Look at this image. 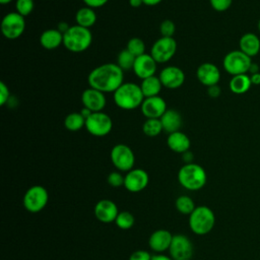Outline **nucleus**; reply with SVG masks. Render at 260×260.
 <instances>
[{
  "label": "nucleus",
  "mask_w": 260,
  "mask_h": 260,
  "mask_svg": "<svg viewBox=\"0 0 260 260\" xmlns=\"http://www.w3.org/2000/svg\"><path fill=\"white\" fill-rule=\"evenodd\" d=\"M87 81L90 87L104 93L114 92L124 83V71L117 63H105L96 66L89 72Z\"/></svg>",
  "instance_id": "f257e3e1"
},
{
  "label": "nucleus",
  "mask_w": 260,
  "mask_h": 260,
  "mask_svg": "<svg viewBox=\"0 0 260 260\" xmlns=\"http://www.w3.org/2000/svg\"><path fill=\"white\" fill-rule=\"evenodd\" d=\"M113 99L117 107L129 111L140 107L145 98L140 85L134 82H124L113 92Z\"/></svg>",
  "instance_id": "f03ea898"
},
{
  "label": "nucleus",
  "mask_w": 260,
  "mask_h": 260,
  "mask_svg": "<svg viewBox=\"0 0 260 260\" xmlns=\"http://www.w3.org/2000/svg\"><path fill=\"white\" fill-rule=\"evenodd\" d=\"M92 42V34L89 28L78 24L70 25L63 34V46L72 53H81L89 48Z\"/></svg>",
  "instance_id": "7ed1b4c3"
},
{
  "label": "nucleus",
  "mask_w": 260,
  "mask_h": 260,
  "mask_svg": "<svg viewBox=\"0 0 260 260\" xmlns=\"http://www.w3.org/2000/svg\"><path fill=\"white\" fill-rule=\"evenodd\" d=\"M178 181L185 189L197 191L205 186L207 175L200 165L195 162L185 164L178 172Z\"/></svg>",
  "instance_id": "20e7f679"
},
{
  "label": "nucleus",
  "mask_w": 260,
  "mask_h": 260,
  "mask_svg": "<svg viewBox=\"0 0 260 260\" xmlns=\"http://www.w3.org/2000/svg\"><path fill=\"white\" fill-rule=\"evenodd\" d=\"M215 224V215L211 208L205 205L196 206L189 215V226L196 235H206Z\"/></svg>",
  "instance_id": "39448f33"
},
{
  "label": "nucleus",
  "mask_w": 260,
  "mask_h": 260,
  "mask_svg": "<svg viewBox=\"0 0 260 260\" xmlns=\"http://www.w3.org/2000/svg\"><path fill=\"white\" fill-rule=\"evenodd\" d=\"M252 58L247 56L241 50L229 52L222 60L223 69L232 76L249 73V68L252 64Z\"/></svg>",
  "instance_id": "423d86ee"
},
{
  "label": "nucleus",
  "mask_w": 260,
  "mask_h": 260,
  "mask_svg": "<svg viewBox=\"0 0 260 260\" xmlns=\"http://www.w3.org/2000/svg\"><path fill=\"white\" fill-rule=\"evenodd\" d=\"M84 128L86 131L95 137H104L108 135L113 128V121L111 117L102 112H94L91 113L85 119V126Z\"/></svg>",
  "instance_id": "0eeeda50"
},
{
  "label": "nucleus",
  "mask_w": 260,
  "mask_h": 260,
  "mask_svg": "<svg viewBox=\"0 0 260 260\" xmlns=\"http://www.w3.org/2000/svg\"><path fill=\"white\" fill-rule=\"evenodd\" d=\"M49 200V193L47 189L41 185H35L29 187L23 196L24 208L31 212L37 213L45 208Z\"/></svg>",
  "instance_id": "6e6552de"
},
{
  "label": "nucleus",
  "mask_w": 260,
  "mask_h": 260,
  "mask_svg": "<svg viewBox=\"0 0 260 260\" xmlns=\"http://www.w3.org/2000/svg\"><path fill=\"white\" fill-rule=\"evenodd\" d=\"M110 158L114 167L121 172H129L135 164L133 150L126 144L119 143L113 146L110 152Z\"/></svg>",
  "instance_id": "1a4fd4ad"
},
{
  "label": "nucleus",
  "mask_w": 260,
  "mask_h": 260,
  "mask_svg": "<svg viewBox=\"0 0 260 260\" xmlns=\"http://www.w3.org/2000/svg\"><path fill=\"white\" fill-rule=\"evenodd\" d=\"M177 47V42L173 37H160L152 44L149 54L157 64L167 63L175 56Z\"/></svg>",
  "instance_id": "9d476101"
},
{
  "label": "nucleus",
  "mask_w": 260,
  "mask_h": 260,
  "mask_svg": "<svg viewBox=\"0 0 260 260\" xmlns=\"http://www.w3.org/2000/svg\"><path fill=\"white\" fill-rule=\"evenodd\" d=\"M25 29L24 16L18 12H9L1 20V32L7 40L18 39Z\"/></svg>",
  "instance_id": "9b49d317"
},
{
  "label": "nucleus",
  "mask_w": 260,
  "mask_h": 260,
  "mask_svg": "<svg viewBox=\"0 0 260 260\" xmlns=\"http://www.w3.org/2000/svg\"><path fill=\"white\" fill-rule=\"evenodd\" d=\"M169 252L173 260H190L193 255L192 242L185 235H174Z\"/></svg>",
  "instance_id": "f8f14e48"
},
{
  "label": "nucleus",
  "mask_w": 260,
  "mask_h": 260,
  "mask_svg": "<svg viewBox=\"0 0 260 260\" xmlns=\"http://www.w3.org/2000/svg\"><path fill=\"white\" fill-rule=\"evenodd\" d=\"M149 182V177L143 169H132L125 175L124 187L132 193L144 190Z\"/></svg>",
  "instance_id": "ddd939ff"
},
{
  "label": "nucleus",
  "mask_w": 260,
  "mask_h": 260,
  "mask_svg": "<svg viewBox=\"0 0 260 260\" xmlns=\"http://www.w3.org/2000/svg\"><path fill=\"white\" fill-rule=\"evenodd\" d=\"M140 110L146 119H159L168 108L166 101L161 96L155 95L145 98L140 106Z\"/></svg>",
  "instance_id": "4468645a"
},
{
  "label": "nucleus",
  "mask_w": 260,
  "mask_h": 260,
  "mask_svg": "<svg viewBox=\"0 0 260 260\" xmlns=\"http://www.w3.org/2000/svg\"><path fill=\"white\" fill-rule=\"evenodd\" d=\"M162 86L169 89H176L183 85L185 82V73L178 66H167L158 75Z\"/></svg>",
  "instance_id": "2eb2a0df"
},
{
  "label": "nucleus",
  "mask_w": 260,
  "mask_h": 260,
  "mask_svg": "<svg viewBox=\"0 0 260 260\" xmlns=\"http://www.w3.org/2000/svg\"><path fill=\"white\" fill-rule=\"evenodd\" d=\"M81 103L83 108L88 109L91 113L102 112L106 107L107 99L104 92L89 86L81 93Z\"/></svg>",
  "instance_id": "dca6fc26"
},
{
  "label": "nucleus",
  "mask_w": 260,
  "mask_h": 260,
  "mask_svg": "<svg viewBox=\"0 0 260 260\" xmlns=\"http://www.w3.org/2000/svg\"><path fill=\"white\" fill-rule=\"evenodd\" d=\"M196 76L201 84L208 87L218 84L220 80V71L215 64L204 62L198 66L196 70Z\"/></svg>",
  "instance_id": "f3484780"
},
{
  "label": "nucleus",
  "mask_w": 260,
  "mask_h": 260,
  "mask_svg": "<svg viewBox=\"0 0 260 260\" xmlns=\"http://www.w3.org/2000/svg\"><path fill=\"white\" fill-rule=\"evenodd\" d=\"M93 212L98 220L104 223H110L116 220L119 210L114 201L110 199H102L94 205Z\"/></svg>",
  "instance_id": "a211bd4d"
},
{
  "label": "nucleus",
  "mask_w": 260,
  "mask_h": 260,
  "mask_svg": "<svg viewBox=\"0 0 260 260\" xmlns=\"http://www.w3.org/2000/svg\"><path fill=\"white\" fill-rule=\"evenodd\" d=\"M156 66L157 63L152 58V56L150 54L145 53L141 56L136 57L132 70L135 73V75L142 80L154 75L156 71Z\"/></svg>",
  "instance_id": "6ab92c4d"
},
{
  "label": "nucleus",
  "mask_w": 260,
  "mask_h": 260,
  "mask_svg": "<svg viewBox=\"0 0 260 260\" xmlns=\"http://www.w3.org/2000/svg\"><path fill=\"white\" fill-rule=\"evenodd\" d=\"M174 235L171 234L168 230L159 229L154 231L149 239H148V245L150 249L156 253H161L166 250H169Z\"/></svg>",
  "instance_id": "aec40b11"
},
{
  "label": "nucleus",
  "mask_w": 260,
  "mask_h": 260,
  "mask_svg": "<svg viewBox=\"0 0 260 260\" xmlns=\"http://www.w3.org/2000/svg\"><path fill=\"white\" fill-rule=\"evenodd\" d=\"M168 147L177 153H184L189 150L191 142L189 137L182 131H176L170 133L167 138Z\"/></svg>",
  "instance_id": "412c9836"
},
{
  "label": "nucleus",
  "mask_w": 260,
  "mask_h": 260,
  "mask_svg": "<svg viewBox=\"0 0 260 260\" xmlns=\"http://www.w3.org/2000/svg\"><path fill=\"white\" fill-rule=\"evenodd\" d=\"M239 47V50L252 58L260 51V39L254 32H246L240 38Z\"/></svg>",
  "instance_id": "4be33fe9"
},
{
  "label": "nucleus",
  "mask_w": 260,
  "mask_h": 260,
  "mask_svg": "<svg viewBox=\"0 0 260 260\" xmlns=\"http://www.w3.org/2000/svg\"><path fill=\"white\" fill-rule=\"evenodd\" d=\"M40 44L46 50H54L63 45V34L57 28H48L40 36Z\"/></svg>",
  "instance_id": "5701e85b"
},
{
  "label": "nucleus",
  "mask_w": 260,
  "mask_h": 260,
  "mask_svg": "<svg viewBox=\"0 0 260 260\" xmlns=\"http://www.w3.org/2000/svg\"><path fill=\"white\" fill-rule=\"evenodd\" d=\"M164 131L170 133L180 131L181 125H182V116L181 114L174 110V109H168L164 115L159 118Z\"/></svg>",
  "instance_id": "b1692460"
},
{
  "label": "nucleus",
  "mask_w": 260,
  "mask_h": 260,
  "mask_svg": "<svg viewBox=\"0 0 260 260\" xmlns=\"http://www.w3.org/2000/svg\"><path fill=\"white\" fill-rule=\"evenodd\" d=\"M229 86L233 93H236V94L246 93L252 86L250 75L239 74V75L232 76Z\"/></svg>",
  "instance_id": "393cba45"
},
{
  "label": "nucleus",
  "mask_w": 260,
  "mask_h": 260,
  "mask_svg": "<svg viewBox=\"0 0 260 260\" xmlns=\"http://www.w3.org/2000/svg\"><path fill=\"white\" fill-rule=\"evenodd\" d=\"M161 87H162V83H161L159 77L155 76V75H152L150 77L142 79L141 84H140V88L142 90L144 98L159 95Z\"/></svg>",
  "instance_id": "a878e982"
},
{
  "label": "nucleus",
  "mask_w": 260,
  "mask_h": 260,
  "mask_svg": "<svg viewBox=\"0 0 260 260\" xmlns=\"http://www.w3.org/2000/svg\"><path fill=\"white\" fill-rule=\"evenodd\" d=\"M75 20L76 24L89 28L91 27L96 21V13L93 8L84 6L79 8L75 13Z\"/></svg>",
  "instance_id": "bb28decb"
},
{
  "label": "nucleus",
  "mask_w": 260,
  "mask_h": 260,
  "mask_svg": "<svg viewBox=\"0 0 260 260\" xmlns=\"http://www.w3.org/2000/svg\"><path fill=\"white\" fill-rule=\"evenodd\" d=\"M64 126L69 131H78L85 126V118L80 112L70 113L64 119Z\"/></svg>",
  "instance_id": "cd10ccee"
},
{
  "label": "nucleus",
  "mask_w": 260,
  "mask_h": 260,
  "mask_svg": "<svg viewBox=\"0 0 260 260\" xmlns=\"http://www.w3.org/2000/svg\"><path fill=\"white\" fill-rule=\"evenodd\" d=\"M162 130L159 119H146L142 125V132L148 137H155L159 135Z\"/></svg>",
  "instance_id": "c85d7f7f"
},
{
  "label": "nucleus",
  "mask_w": 260,
  "mask_h": 260,
  "mask_svg": "<svg viewBox=\"0 0 260 260\" xmlns=\"http://www.w3.org/2000/svg\"><path fill=\"white\" fill-rule=\"evenodd\" d=\"M175 205L179 212H181L182 214H188V215H190L193 212V210L196 208L195 202L193 201V199L187 195L179 196L176 199Z\"/></svg>",
  "instance_id": "c756f323"
},
{
  "label": "nucleus",
  "mask_w": 260,
  "mask_h": 260,
  "mask_svg": "<svg viewBox=\"0 0 260 260\" xmlns=\"http://www.w3.org/2000/svg\"><path fill=\"white\" fill-rule=\"evenodd\" d=\"M135 59H136V57L133 54H131L127 49H124L118 54L117 65L123 71H128L130 69H133Z\"/></svg>",
  "instance_id": "7c9ffc66"
},
{
  "label": "nucleus",
  "mask_w": 260,
  "mask_h": 260,
  "mask_svg": "<svg viewBox=\"0 0 260 260\" xmlns=\"http://www.w3.org/2000/svg\"><path fill=\"white\" fill-rule=\"evenodd\" d=\"M134 216L129 211H119L115 223L121 230H129L134 224Z\"/></svg>",
  "instance_id": "2f4dec72"
},
{
  "label": "nucleus",
  "mask_w": 260,
  "mask_h": 260,
  "mask_svg": "<svg viewBox=\"0 0 260 260\" xmlns=\"http://www.w3.org/2000/svg\"><path fill=\"white\" fill-rule=\"evenodd\" d=\"M126 49L131 54H133L135 57H138V56H141V55L145 54V44H144V42L141 39L136 38V37L131 38L128 41Z\"/></svg>",
  "instance_id": "473e14b6"
},
{
  "label": "nucleus",
  "mask_w": 260,
  "mask_h": 260,
  "mask_svg": "<svg viewBox=\"0 0 260 260\" xmlns=\"http://www.w3.org/2000/svg\"><path fill=\"white\" fill-rule=\"evenodd\" d=\"M35 7L34 0H16L15 2V9L22 16L29 15Z\"/></svg>",
  "instance_id": "72a5a7b5"
},
{
  "label": "nucleus",
  "mask_w": 260,
  "mask_h": 260,
  "mask_svg": "<svg viewBox=\"0 0 260 260\" xmlns=\"http://www.w3.org/2000/svg\"><path fill=\"white\" fill-rule=\"evenodd\" d=\"M176 31V25L173 20L171 19H165L159 24V32L161 37H168L172 38Z\"/></svg>",
  "instance_id": "f704fd0d"
},
{
  "label": "nucleus",
  "mask_w": 260,
  "mask_h": 260,
  "mask_svg": "<svg viewBox=\"0 0 260 260\" xmlns=\"http://www.w3.org/2000/svg\"><path fill=\"white\" fill-rule=\"evenodd\" d=\"M124 180H125V176H123L120 172H112L109 174L107 178L108 184L114 188H119L121 186H124Z\"/></svg>",
  "instance_id": "c9c22d12"
},
{
  "label": "nucleus",
  "mask_w": 260,
  "mask_h": 260,
  "mask_svg": "<svg viewBox=\"0 0 260 260\" xmlns=\"http://www.w3.org/2000/svg\"><path fill=\"white\" fill-rule=\"evenodd\" d=\"M209 3L215 11L223 12L232 6L233 0H209Z\"/></svg>",
  "instance_id": "e433bc0d"
},
{
  "label": "nucleus",
  "mask_w": 260,
  "mask_h": 260,
  "mask_svg": "<svg viewBox=\"0 0 260 260\" xmlns=\"http://www.w3.org/2000/svg\"><path fill=\"white\" fill-rule=\"evenodd\" d=\"M10 100V90L8 86L1 81L0 82V106H4Z\"/></svg>",
  "instance_id": "4c0bfd02"
},
{
  "label": "nucleus",
  "mask_w": 260,
  "mask_h": 260,
  "mask_svg": "<svg viewBox=\"0 0 260 260\" xmlns=\"http://www.w3.org/2000/svg\"><path fill=\"white\" fill-rule=\"evenodd\" d=\"M151 257L152 256L147 251L137 250L130 255L129 260H151Z\"/></svg>",
  "instance_id": "58836bf2"
},
{
  "label": "nucleus",
  "mask_w": 260,
  "mask_h": 260,
  "mask_svg": "<svg viewBox=\"0 0 260 260\" xmlns=\"http://www.w3.org/2000/svg\"><path fill=\"white\" fill-rule=\"evenodd\" d=\"M85 6L90 7V8H100L105 6L109 0H82Z\"/></svg>",
  "instance_id": "ea45409f"
},
{
  "label": "nucleus",
  "mask_w": 260,
  "mask_h": 260,
  "mask_svg": "<svg viewBox=\"0 0 260 260\" xmlns=\"http://www.w3.org/2000/svg\"><path fill=\"white\" fill-rule=\"evenodd\" d=\"M207 93L210 98H218L221 93V88L218 86V84H215V85H211V86H208L207 87Z\"/></svg>",
  "instance_id": "a19ab883"
},
{
  "label": "nucleus",
  "mask_w": 260,
  "mask_h": 260,
  "mask_svg": "<svg viewBox=\"0 0 260 260\" xmlns=\"http://www.w3.org/2000/svg\"><path fill=\"white\" fill-rule=\"evenodd\" d=\"M250 79L252 82V85H260V72L254 73L250 75Z\"/></svg>",
  "instance_id": "79ce46f5"
},
{
  "label": "nucleus",
  "mask_w": 260,
  "mask_h": 260,
  "mask_svg": "<svg viewBox=\"0 0 260 260\" xmlns=\"http://www.w3.org/2000/svg\"><path fill=\"white\" fill-rule=\"evenodd\" d=\"M182 155H183V160H184L186 164H190V162H192V159H193V153H192L190 150L185 151L184 153H182Z\"/></svg>",
  "instance_id": "37998d69"
},
{
  "label": "nucleus",
  "mask_w": 260,
  "mask_h": 260,
  "mask_svg": "<svg viewBox=\"0 0 260 260\" xmlns=\"http://www.w3.org/2000/svg\"><path fill=\"white\" fill-rule=\"evenodd\" d=\"M151 260H173L171 257L164 255L161 253H157L151 257Z\"/></svg>",
  "instance_id": "c03bdc74"
},
{
  "label": "nucleus",
  "mask_w": 260,
  "mask_h": 260,
  "mask_svg": "<svg viewBox=\"0 0 260 260\" xmlns=\"http://www.w3.org/2000/svg\"><path fill=\"white\" fill-rule=\"evenodd\" d=\"M69 27H70V25H68L66 22L62 21V22H59V24H58V26H57V29H59L62 34H64V32L67 31V29H68Z\"/></svg>",
  "instance_id": "a18cd8bd"
},
{
  "label": "nucleus",
  "mask_w": 260,
  "mask_h": 260,
  "mask_svg": "<svg viewBox=\"0 0 260 260\" xmlns=\"http://www.w3.org/2000/svg\"><path fill=\"white\" fill-rule=\"evenodd\" d=\"M129 4L133 8H138L141 5H143V1L142 0H129Z\"/></svg>",
  "instance_id": "49530a36"
},
{
  "label": "nucleus",
  "mask_w": 260,
  "mask_h": 260,
  "mask_svg": "<svg viewBox=\"0 0 260 260\" xmlns=\"http://www.w3.org/2000/svg\"><path fill=\"white\" fill-rule=\"evenodd\" d=\"M143 1V4L144 5H147V6H155L157 4H159L162 0H142Z\"/></svg>",
  "instance_id": "de8ad7c7"
},
{
  "label": "nucleus",
  "mask_w": 260,
  "mask_h": 260,
  "mask_svg": "<svg viewBox=\"0 0 260 260\" xmlns=\"http://www.w3.org/2000/svg\"><path fill=\"white\" fill-rule=\"evenodd\" d=\"M257 72H260V71H259V65L252 62L251 66H250V68H249V73H250V75H251V74H254V73H257Z\"/></svg>",
  "instance_id": "09e8293b"
},
{
  "label": "nucleus",
  "mask_w": 260,
  "mask_h": 260,
  "mask_svg": "<svg viewBox=\"0 0 260 260\" xmlns=\"http://www.w3.org/2000/svg\"><path fill=\"white\" fill-rule=\"evenodd\" d=\"M11 1H13V0H0V3H1L2 5H6V4L10 3Z\"/></svg>",
  "instance_id": "8fccbe9b"
},
{
  "label": "nucleus",
  "mask_w": 260,
  "mask_h": 260,
  "mask_svg": "<svg viewBox=\"0 0 260 260\" xmlns=\"http://www.w3.org/2000/svg\"><path fill=\"white\" fill-rule=\"evenodd\" d=\"M258 30L260 31V19L258 20Z\"/></svg>",
  "instance_id": "3c124183"
}]
</instances>
